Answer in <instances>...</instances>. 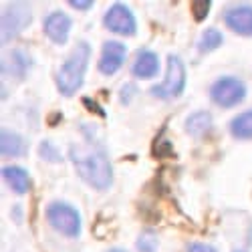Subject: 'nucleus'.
I'll use <instances>...</instances> for the list:
<instances>
[{
    "label": "nucleus",
    "instance_id": "obj_9",
    "mask_svg": "<svg viewBox=\"0 0 252 252\" xmlns=\"http://www.w3.org/2000/svg\"><path fill=\"white\" fill-rule=\"evenodd\" d=\"M224 23L230 31L242 36H252V6L250 4H234L224 12Z\"/></svg>",
    "mask_w": 252,
    "mask_h": 252
},
{
    "label": "nucleus",
    "instance_id": "obj_5",
    "mask_svg": "<svg viewBox=\"0 0 252 252\" xmlns=\"http://www.w3.org/2000/svg\"><path fill=\"white\" fill-rule=\"evenodd\" d=\"M210 97L218 107H236L246 97V85L236 77H222L210 87Z\"/></svg>",
    "mask_w": 252,
    "mask_h": 252
},
{
    "label": "nucleus",
    "instance_id": "obj_8",
    "mask_svg": "<svg viewBox=\"0 0 252 252\" xmlns=\"http://www.w3.org/2000/svg\"><path fill=\"white\" fill-rule=\"evenodd\" d=\"M125 59H127V47L119 40H107L103 45V51H101V59H99V71L103 75H115L121 67Z\"/></svg>",
    "mask_w": 252,
    "mask_h": 252
},
{
    "label": "nucleus",
    "instance_id": "obj_2",
    "mask_svg": "<svg viewBox=\"0 0 252 252\" xmlns=\"http://www.w3.org/2000/svg\"><path fill=\"white\" fill-rule=\"evenodd\" d=\"M89 59H91V47L87 43H79L75 51L67 57V61L63 63V67L59 69L57 75V87L63 95L69 97L75 91H79L89 67Z\"/></svg>",
    "mask_w": 252,
    "mask_h": 252
},
{
    "label": "nucleus",
    "instance_id": "obj_17",
    "mask_svg": "<svg viewBox=\"0 0 252 252\" xmlns=\"http://www.w3.org/2000/svg\"><path fill=\"white\" fill-rule=\"evenodd\" d=\"M222 34H220V31H216V29H208V31H204V34L200 36V43H198V47H200V53H210V51H214V49H218L220 45H222Z\"/></svg>",
    "mask_w": 252,
    "mask_h": 252
},
{
    "label": "nucleus",
    "instance_id": "obj_1",
    "mask_svg": "<svg viewBox=\"0 0 252 252\" xmlns=\"http://www.w3.org/2000/svg\"><path fill=\"white\" fill-rule=\"evenodd\" d=\"M71 161L79 176L97 190H107L113 182V170L109 158L99 143H89V148L71 145Z\"/></svg>",
    "mask_w": 252,
    "mask_h": 252
},
{
    "label": "nucleus",
    "instance_id": "obj_15",
    "mask_svg": "<svg viewBox=\"0 0 252 252\" xmlns=\"http://www.w3.org/2000/svg\"><path fill=\"white\" fill-rule=\"evenodd\" d=\"M29 67H31V59L23 51H12L10 59H4V63H2L4 73H10L12 77H20V79L27 75Z\"/></svg>",
    "mask_w": 252,
    "mask_h": 252
},
{
    "label": "nucleus",
    "instance_id": "obj_16",
    "mask_svg": "<svg viewBox=\"0 0 252 252\" xmlns=\"http://www.w3.org/2000/svg\"><path fill=\"white\" fill-rule=\"evenodd\" d=\"M230 133L236 139H252V109L236 115L230 121Z\"/></svg>",
    "mask_w": 252,
    "mask_h": 252
},
{
    "label": "nucleus",
    "instance_id": "obj_3",
    "mask_svg": "<svg viewBox=\"0 0 252 252\" xmlns=\"http://www.w3.org/2000/svg\"><path fill=\"white\" fill-rule=\"evenodd\" d=\"M186 87V69L180 57L170 55L167 57V69H165V79L152 89V95L158 99H174L180 97Z\"/></svg>",
    "mask_w": 252,
    "mask_h": 252
},
{
    "label": "nucleus",
    "instance_id": "obj_12",
    "mask_svg": "<svg viewBox=\"0 0 252 252\" xmlns=\"http://www.w3.org/2000/svg\"><path fill=\"white\" fill-rule=\"evenodd\" d=\"M2 176L6 180V184L12 188L16 194H27L31 190V178L27 174V170L18 165H6L2 170Z\"/></svg>",
    "mask_w": 252,
    "mask_h": 252
},
{
    "label": "nucleus",
    "instance_id": "obj_19",
    "mask_svg": "<svg viewBox=\"0 0 252 252\" xmlns=\"http://www.w3.org/2000/svg\"><path fill=\"white\" fill-rule=\"evenodd\" d=\"M38 154H40V158L47 159V161H53V163H59L61 161V154H59V150L55 148L51 141H43V143H40L38 145Z\"/></svg>",
    "mask_w": 252,
    "mask_h": 252
},
{
    "label": "nucleus",
    "instance_id": "obj_21",
    "mask_svg": "<svg viewBox=\"0 0 252 252\" xmlns=\"http://www.w3.org/2000/svg\"><path fill=\"white\" fill-rule=\"evenodd\" d=\"M186 252H216V248H214V246H210V244L194 242V244L188 246V250H186Z\"/></svg>",
    "mask_w": 252,
    "mask_h": 252
},
{
    "label": "nucleus",
    "instance_id": "obj_24",
    "mask_svg": "<svg viewBox=\"0 0 252 252\" xmlns=\"http://www.w3.org/2000/svg\"><path fill=\"white\" fill-rule=\"evenodd\" d=\"M236 252H244V250H236Z\"/></svg>",
    "mask_w": 252,
    "mask_h": 252
},
{
    "label": "nucleus",
    "instance_id": "obj_14",
    "mask_svg": "<svg viewBox=\"0 0 252 252\" xmlns=\"http://www.w3.org/2000/svg\"><path fill=\"white\" fill-rule=\"evenodd\" d=\"M212 129V115L208 111H196L186 119V131L192 137H204Z\"/></svg>",
    "mask_w": 252,
    "mask_h": 252
},
{
    "label": "nucleus",
    "instance_id": "obj_11",
    "mask_svg": "<svg viewBox=\"0 0 252 252\" xmlns=\"http://www.w3.org/2000/svg\"><path fill=\"white\" fill-rule=\"evenodd\" d=\"M131 73L137 79H152V77H156L159 73V59H158V55L154 51L141 49L137 53V57H135Z\"/></svg>",
    "mask_w": 252,
    "mask_h": 252
},
{
    "label": "nucleus",
    "instance_id": "obj_7",
    "mask_svg": "<svg viewBox=\"0 0 252 252\" xmlns=\"http://www.w3.org/2000/svg\"><path fill=\"white\" fill-rule=\"evenodd\" d=\"M103 23H105V27H107L111 32L121 34V36H133L135 31H137L135 16L131 14V10H129L127 6L121 4V2L113 4V6L107 10Z\"/></svg>",
    "mask_w": 252,
    "mask_h": 252
},
{
    "label": "nucleus",
    "instance_id": "obj_23",
    "mask_svg": "<svg viewBox=\"0 0 252 252\" xmlns=\"http://www.w3.org/2000/svg\"><path fill=\"white\" fill-rule=\"evenodd\" d=\"M109 252H125L123 248H113V250H109Z\"/></svg>",
    "mask_w": 252,
    "mask_h": 252
},
{
    "label": "nucleus",
    "instance_id": "obj_13",
    "mask_svg": "<svg viewBox=\"0 0 252 252\" xmlns=\"http://www.w3.org/2000/svg\"><path fill=\"white\" fill-rule=\"evenodd\" d=\"M0 152L6 158H20L27 154V143L14 131L2 129V139H0Z\"/></svg>",
    "mask_w": 252,
    "mask_h": 252
},
{
    "label": "nucleus",
    "instance_id": "obj_20",
    "mask_svg": "<svg viewBox=\"0 0 252 252\" xmlns=\"http://www.w3.org/2000/svg\"><path fill=\"white\" fill-rule=\"evenodd\" d=\"M210 8H212V2H210V0H196V2H192V14L198 23L208 16Z\"/></svg>",
    "mask_w": 252,
    "mask_h": 252
},
{
    "label": "nucleus",
    "instance_id": "obj_10",
    "mask_svg": "<svg viewBox=\"0 0 252 252\" xmlns=\"http://www.w3.org/2000/svg\"><path fill=\"white\" fill-rule=\"evenodd\" d=\"M45 34L53 40L57 45H65L67 38H69V32H71V18L63 12H53L45 18Z\"/></svg>",
    "mask_w": 252,
    "mask_h": 252
},
{
    "label": "nucleus",
    "instance_id": "obj_6",
    "mask_svg": "<svg viewBox=\"0 0 252 252\" xmlns=\"http://www.w3.org/2000/svg\"><path fill=\"white\" fill-rule=\"evenodd\" d=\"M31 20H32V12L27 2L8 4L2 12V40L6 43V40L18 36L31 25Z\"/></svg>",
    "mask_w": 252,
    "mask_h": 252
},
{
    "label": "nucleus",
    "instance_id": "obj_18",
    "mask_svg": "<svg viewBox=\"0 0 252 252\" xmlns=\"http://www.w3.org/2000/svg\"><path fill=\"white\" fill-rule=\"evenodd\" d=\"M158 244H159L158 236L148 230V232H143V234L139 236V240H137V250H139V252H156V250H158Z\"/></svg>",
    "mask_w": 252,
    "mask_h": 252
},
{
    "label": "nucleus",
    "instance_id": "obj_22",
    "mask_svg": "<svg viewBox=\"0 0 252 252\" xmlns=\"http://www.w3.org/2000/svg\"><path fill=\"white\" fill-rule=\"evenodd\" d=\"M69 6L75 8V10H89L93 6V2H91V0H79V2H77V0H71Z\"/></svg>",
    "mask_w": 252,
    "mask_h": 252
},
{
    "label": "nucleus",
    "instance_id": "obj_4",
    "mask_svg": "<svg viewBox=\"0 0 252 252\" xmlns=\"http://www.w3.org/2000/svg\"><path fill=\"white\" fill-rule=\"evenodd\" d=\"M47 220L57 232L65 234L69 238H75V236L81 234V216H79L77 210L73 206H69V204L53 202L47 208Z\"/></svg>",
    "mask_w": 252,
    "mask_h": 252
}]
</instances>
